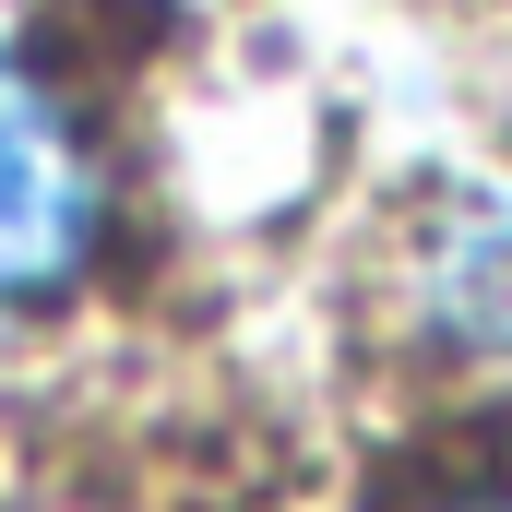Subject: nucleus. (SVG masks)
<instances>
[{
  "mask_svg": "<svg viewBox=\"0 0 512 512\" xmlns=\"http://www.w3.org/2000/svg\"><path fill=\"white\" fill-rule=\"evenodd\" d=\"M96 239H108V155H96V131L36 60L0 48V322L72 298Z\"/></svg>",
  "mask_w": 512,
  "mask_h": 512,
  "instance_id": "1",
  "label": "nucleus"
},
{
  "mask_svg": "<svg viewBox=\"0 0 512 512\" xmlns=\"http://www.w3.org/2000/svg\"><path fill=\"white\" fill-rule=\"evenodd\" d=\"M393 310L429 358L512 370V191H441L393 251Z\"/></svg>",
  "mask_w": 512,
  "mask_h": 512,
  "instance_id": "2",
  "label": "nucleus"
},
{
  "mask_svg": "<svg viewBox=\"0 0 512 512\" xmlns=\"http://www.w3.org/2000/svg\"><path fill=\"white\" fill-rule=\"evenodd\" d=\"M417 512H512V489H501V477H465V489H429Z\"/></svg>",
  "mask_w": 512,
  "mask_h": 512,
  "instance_id": "3",
  "label": "nucleus"
}]
</instances>
